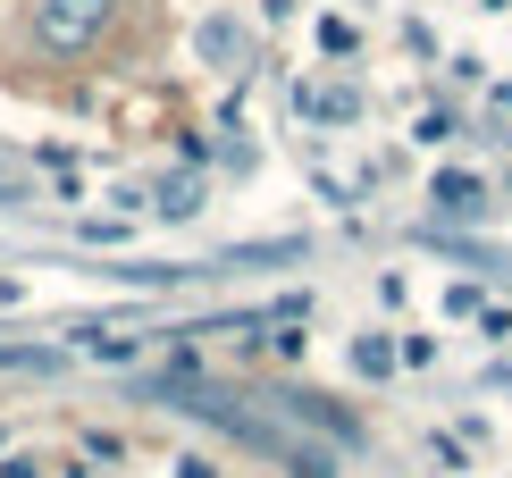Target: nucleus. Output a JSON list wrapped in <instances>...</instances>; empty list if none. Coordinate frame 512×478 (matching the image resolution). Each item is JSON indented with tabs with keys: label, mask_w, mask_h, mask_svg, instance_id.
<instances>
[{
	"label": "nucleus",
	"mask_w": 512,
	"mask_h": 478,
	"mask_svg": "<svg viewBox=\"0 0 512 478\" xmlns=\"http://www.w3.org/2000/svg\"><path fill=\"white\" fill-rule=\"evenodd\" d=\"M152 0H17V51L51 68H110L126 51V17Z\"/></svg>",
	"instance_id": "nucleus-1"
},
{
	"label": "nucleus",
	"mask_w": 512,
	"mask_h": 478,
	"mask_svg": "<svg viewBox=\"0 0 512 478\" xmlns=\"http://www.w3.org/2000/svg\"><path fill=\"white\" fill-rule=\"evenodd\" d=\"M429 202H437V219H462V227H479L487 210H496L471 168H437V177H429Z\"/></svg>",
	"instance_id": "nucleus-2"
},
{
	"label": "nucleus",
	"mask_w": 512,
	"mask_h": 478,
	"mask_svg": "<svg viewBox=\"0 0 512 478\" xmlns=\"http://www.w3.org/2000/svg\"><path fill=\"white\" fill-rule=\"evenodd\" d=\"M294 101H303V118H319V126H353V118H361V93H353L345 76H319V84H303Z\"/></svg>",
	"instance_id": "nucleus-3"
},
{
	"label": "nucleus",
	"mask_w": 512,
	"mask_h": 478,
	"mask_svg": "<svg viewBox=\"0 0 512 478\" xmlns=\"http://www.w3.org/2000/svg\"><path fill=\"white\" fill-rule=\"evenodd\" d=\"M395 361H403V344H395L387 328L353 336V369H361V378H395Z\"/></svg>",
	"instance_id": "nucleus-4"
},
{
	"label": "nucleus",
	"mask_w": 512,
	"mask_h": 478,
	"mask_svg": "<svg viewBox=\"0 0 512 478\" xmlns=\"http://www.w3.org/2000/svg\"><path fill=\"white\" fill-rule=\"evenodd\" d=\"M319 51H328V59H361V26H353V17H319Z\"/></svg>",
	"instance_id": "nucleus-5"
},
{
	"label": "nucleus",
	"mask_w": 512,
	"mask_h": 478,
	"mask_svg": "<svg viewBox=\"0 0 512 478\" xmlns=\"http://www.w3.org/2000/svg\"><path fill=\"white\" fill-rule=\"evenodd\" d=\"M244 42H252V34L236 26V17H210V26H202V51H210V59H227V51H244Z\"/></svg>",
	"instance_id": "nucleus-6"
},
{
	"label": "nucleus",
	"mask_w": 512,
	"mask_h": 478,
	"mask_svg": "<svg viewBox=\"0 0 512 478\" xmlns=\"http://www.w3.org/2000/svg\"><path fill=\"white\" fill-rule=\"evenodd\" d=\"M445 311H454V319H479L487 294H479V286H445Z\"/></svg>",
	"instance_id": "nucleus-7"
}]
</instances>
